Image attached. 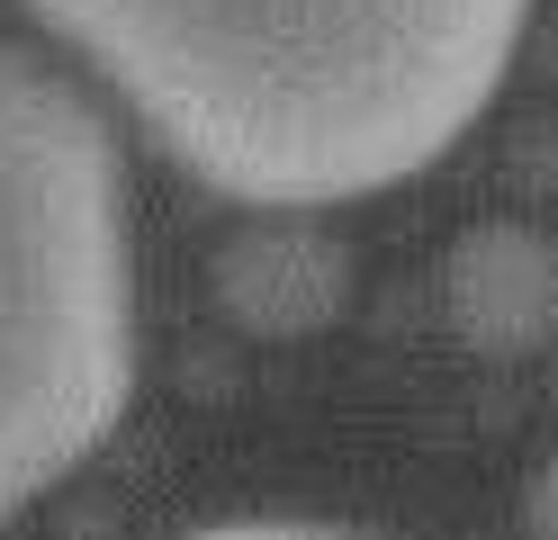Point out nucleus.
Returning a JSON list of instances; mask_svg holds the SVG:
<instances>
[{"label": "nucleus", "instance_id": "1", "mask_svg": "<svg viewBox=\"0 0 558 540\" xmlns=\"http://www.w3.org/2000/svg\"><path fill=\"white\" fill-rule=\"evenodd\" d=\"M145 135L243 207L414 180L496 99L532 0H27Z\"/></svg>", "mask_w": 558, "mask_h": 540}, {"label": "nucleus", "instance_id": "2", "mask_svg": "<svg viewBox=\"0 0 558 540\" xmlns=\"http://www.w3.org/2000/svg\"><path fill=\"white\" fill-rule=\"evenodd\" d=\"M135 387L118 144L73 82L0 46V523L109 442Z\"/></svg>", "mask_w": 558, "mask_h": 540}, {"label": "nucleus", "instance_id": "3", "mask_svg": "<svg viewBox=\"0 0 558 540\" xmlns=\"http://www.w3.org/2000/svg\"><path fill=\"white\" fill-rule=\"evenodd\" d=\"M207 298L253 343H306L352 307V243L306 207H262L207 252Z\"/></svg>", "mask_w": 558, "mask_h": 540}, {"label": "nucleus", "instance_id": "4", "mask_svg": "<svg viewBox=\"0 0 558 540\" xmlns=\"http://www.w3.org/2000/svg\"><path fill=\"white\" fill-rule=\"evenodd\" d=\"M450 334L486 360H532L558 343V235L522 216H486L441 262Z\"/></svg>", "mask_w": 558, "mask_h": 540}, {"label": "nucleus", "instance_id": "5", "mask_svg": "<svg viewBox=\"0 0 558 540\" xmlns=\"http://www.w3.org/2000/svg\"><path fill=\"white\" fill-rule=\"evenodd\" d=\"M190 540H361V531H333V523H207Z\"/></svg>", "mask_w": 558, "mask_h": 540}, {"label": "nucleus", "instance_id": "6", "mask_svg": "<svg viewBox=\"0 0 558 540\" xmlns=\"http://www.w3.org/2000/svg\"><path fill=\"white\" fill-rule=\"evenodd\" d=\"M522 523H532V540H558V451L541 459V478H532V495H522Z\"/></svg>", "mask_w": 558, "mask_h": 540}]
</instances>
